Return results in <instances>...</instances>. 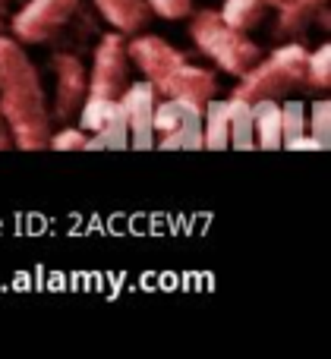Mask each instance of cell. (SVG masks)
Returning <instances> with one entry per match:
<instances>
[{
	"mask_svg": "<svg viewBox=\"0 0 331 359\" xmlns=\"http://www.w3.org/2000/svg\"><path fill=\"white\" fill-rule=\"evenodd\" d=\"M0 111L10 126V139L22 151L48 149L50 111L35 63L25 54V44L0 32Z\"/></svg>",
	"mask_w": 331,
	"mask_h": 359,
	"instance_id": "1",
	"label": "cell"
},
{
	"mask_svg": "<svg viewBox=\"0 0 331 359\" xmlns=\"http://www.w3.org/2000/svg\"><path fill=\"white\" fill-rule=\"evenodd\" d=\"M126 54L161 98H180L205 107L218 95V76L208 67L189 63V57L170 41H164L161 35H139L136 32L126 41Z\"/></svg>",
	"mask_w": 331,
	"mask_h": 359,
	"instance_id": "2",
	"label": "cell"
},
{
	"mask_svg": "<svg viewBox=\"0 0 331 359\" xmlns=\"http://www.w3.org/2000/svg\"><path fill=\"white\" fill-rule=\"evenodd\" d=\"M189 38H193L196 48L218 69H224L227 76H243L246 69L262 57V48H259L246 32L227 25L224 19H221V13L208 10V6L189 13Z\"/></svg>",
	"mask_w": 331,
	"mask_h": 359,
	"instance_id": "3",
	"label": "cell"
},
{
	"mask_svg": "<svg viewBox=\"0 0 331 359\" xmlns=\"http://www.w3.org/2000/svg\"><path fill=\"white\" fill-rule=\"evenodd\" d=\"M306 54L309 48L303 41H288L275 48L269 57H259L243 76H237L234 95L243 101L259 98H284L290 88L303 86L306 79Z\"/></svg>",
	"mask_w": 331,
	"mask_h": 359,
	"instance_id": "4",
	"label": "cell"
},
{
	"mask_svg": "<svg viewBox=\"0 0 331 359\" xmlns=\"http://www.w3.org/2000/svg\"><path fill=\"white\" fill-rule=\"evenodd\" d=\"M202 145L212 151L224 149H256V133H252V107L250 101L231 98L218 101L212 98L202 107Z\"/></svg>",
	"mask_w": 331,
	"mask_h": 359,
	"instance_id": "5",
	"label": "cell"
},
{
	"mask_svg": "<svg viewBox=\"0 0 331 359\" xmlns=\"http://www.w3.org/2000/svg\"><path fill=\"white\" fill-rule=\"evenodd\" d=\"M151 130H155V149H205L202 145V107L193 101L161 98L155 107V117H151Z\"/></svg>",
	"mask_w": 331,
	"mask_h": 359,
	"instance_id": "6",
	"label": "cell"
},
{
	"mask_svg": "<svg viewBox=\"0 0 331 359\" xmlns=\"http://www.w3.org/2000/svg\"><path fill=\"white\" fill-rule=\"evenodd\" d=\"M79 13V0H25L10 16V35L19 44H44Z\"/></svg>",
	"mask_w": 331,
	"mask_h": 359,
	"instance_id": "7",
	"label": "cell"
},
{
	"mask_svg": "<svg viewBox=\"0 0 331 359\" xmlns=\"http://www.w3.org/2000/svg\"><path fill=\"white\" fill-rule=\"evenodd\" d=\"M88 95L95 98H117L130 82V54L126 38L120 32H107L92 48V67L86 69Z\"/></svg>",
	"mask_w": 331,
	"mask_h": 359,
	"instance_id": "8",
	"label": "cell"
},
{
	"mask_svg": "<svg viewBox=\"0 0 331 359\" xmlns=\"http://www.w3.org/2000/svg\"><path fill=\"white\" fill-rule=\"evenodd\" d=\"M79 126L88 133L86 149H130V130L126 120L120 114V101L117 98H95L86 95L79 107Z\"/></svg>",
	"mask_w": 331,
	"mask_h": 359,
	"instance_id": "9",
	"label": "cell"
},
{
	"mask_svg": "<svg viewBox=\"0 0 331 359\" xmlns=\"http://www.w3.org/2000/svg\"><path fill=\"white\" fill-rule=\"evenodd\" d=\"M50 73H54V104L48 107L50 120L69 123V120H76V114H79L82 101H86V95H88L86 63L76 54L60 50V54H54V60H50Z\"/></svg>",
	"mask_w": 331,
	"mask_h": 359,
	"instance_id": "10",
	"label": "cell"
},
{
	"mask_svg": "<svg viewBox=\"0 0 331 359\" xmlns=\"http://www.w3.org/2000/svg\"><path fill=\"white\" fill-rule=\"evenodd\" d=\"M120 114L130 130V149H155V130H151V117L161 101L149 79L142 82H126V88L117 95Z\"/></svg>",
	"mask_w": 331,
	"mask_h": 359,
	"instance_id": "11",
	"label": "cell"
},
{
	"mask_svg": "<svg viewBox=\"0 0 331 359\" xmlns=\"http://www.w3.org/2000/svg\"><path fill=\"white\" fill-rule=\"evenodd\" d=\"M92 4L104 16V22L120 35H136L151 19V10L145 6V0H92Z\"/></svg>",
	"mask_w": 331,
	"mask_h": 359,
	"instance_id": "12",
	"label": "cell"
},
{
	"mask_svg": "<svg viewBox=\"0 0 331 359\" xmlns=\"http://www.w3.org/2000/svg\"><path fill=\"white\" fill-rule=\"evenodd\" d=\"M250 107H252L256 149L278 151L284 142V136H281V98H259V101H250Z\"/></svg>",
	"mask_w": 331,
	"mask_h": 359,
	"instance_id": "13",
	"label": "cell"
},
{
	"mask_svg": "<svg viewBox=\"0 0 331 359\" xmlns=\"http://www.w3.org/2000/svg\"><path fill=\"white\" fill-rule=\"evenodd\" d=\"M218 13L227 25H234V29H240V32H250L265 19L269 4H265V0H224Z\"/></svg>",
	"mask_w": 331,
	"mask_h": 359,
	"instance_id": "14",
	"label": "cell"
},
{
	"mask_svg": "<svg viewBox=\"0 0 331 359\" xmlns=\"http://www.w3.org/2000/svg\"><path fill=\"white\" fill-rule=\"evenodd\" d=\"M306 86L313 88H328L331 86V44H319L316 50L306 54Z\"/></svg>",
	"mask_w": 331,
	"mask_h": 359,
	"instance_id": "15",
	"label": "cell"
},
{
	"mask_svg": "<svg viewBox=\"0 0 331 359\" xmlns=\"http://www.w3.org/2000/svg\"><path fill=\"white\" fill-rule=\"evenodd\" d=\"M300 133H309V104H303V101H284L281 104V136H284V142L294 139V136H300Z\"/></svg>",
	"mask_w": 331,
	"mask_h": 359,
	"instance_id": "16",
	"label": "cell"
},
{
	"mask_svg": "<svg viewBox=\"0 0 331 359\" xmlns=\"http://www.w3.org/2000/svg\"><path fill=\"white\" fill-rule=\"evenodd\" d=\"M309 136L322 149L331 145V101H313L309 104Z\"/></svg>",
	"mask_w": 331,
	"mask_h": 359,
	"instance_id": "17",
	"label": "cell"
},
{
	"mask_svg": "<svg viewBox=\"0 0 331 359\" xmlns=\"http://www.w3.org/2000/svg\"><path fill=\"white\" fill-rule=\"evenodd\" d=\"M86 142H88V133L82 130V126H69V123H63L57 133L50 130L48 149H54V151H79V149H86Z\"/></svg>",
	"mask_w": 331,
	"mask_h": 359,
	"instance_id": "18",
	"label": "cell"
},
{
	"mask_svg": "<svg viewBox=\"0 0 331 359\" xmlns=\"http://www.w3.org/2000/svg\"><path fill=\"white\" fill-rule=\"evenodd\" d=\"M145 6L161 19H187L193 13V0H145Z\"/></svg>",
	"mask_w": 331,
	"mask_h": 359,
	"instance_id": "19",
	"label": "cell"
},
{
	"mask_svg": "<svg viewBox=\"0 0 331 359\" xmlns=\"http://www.w3.org/2000/svg\"><path fill=\"white\" fill-rule=\"evenodd\" d=\"M281 149H290V151H319L322 145L316 142L309 133H300V136H294V139H288V142L281 145Z\"/></svg>",
	"mask_w": 331,
	"mask_h": 359,
	"instance_id": "20",
	"label": "cell"
},
{
	"mask_svg": "<svg viewBox=\"0 0 331 359\" xmlns=\"http://www.w3.org/2000/svg\"><path fill=\"white\" fill-rule=\"evenodd\" d=\"M10 145H13V139H10V126H6L4 111H0V151H6Z\"/></svg>",
	"mask_w": 331,
	"mask_h": 359,
	"instance_id": "21",
	"label": "cell"
},
{
	"mask_svg": "<svg viewBox=\"0 0 331 359\" xmlns=\"http://www.w3.org/2000/svg\"><path fill=\"white\" fill-rule=\"evenodd\" d=\"M297 4H303V6H306V10L319 13V10H325V6H328V0H297Z\"/></svg>",
	"mask_w": 331,
	"mask_h": 359,
	"instance_id": "22",
	"label": "cell"
},
{
	"mask_svg": "<svg viewBox=\"0 0 331 359\" xmlns=\"http://www.w3.org/2000/svg\"><path fill=\"white\" fill-rule=\"evenodd\" d=\"M6 6H10V0H0V32H4V22H6Z\"/></svg>",
	"mask_w": 331,
	"mask_h": 359,
	"instance_id": "23",
	"label": "cell"
},
{
	"mask_svg": "<svg viewBox=\"0 0 331 359\" xmlns=\"http://www.w3.org/2000/svg\"><path fill=\"white\" fill-rule=\"evenodd\" d=\"M265 4H269V10H275V6L281 4V0H265Z\"/></svg>",
	"mask_w": 331,
	"mask_h": 359,
	"instance_id": "24",
	"label": "cell"
}]
</instances>
